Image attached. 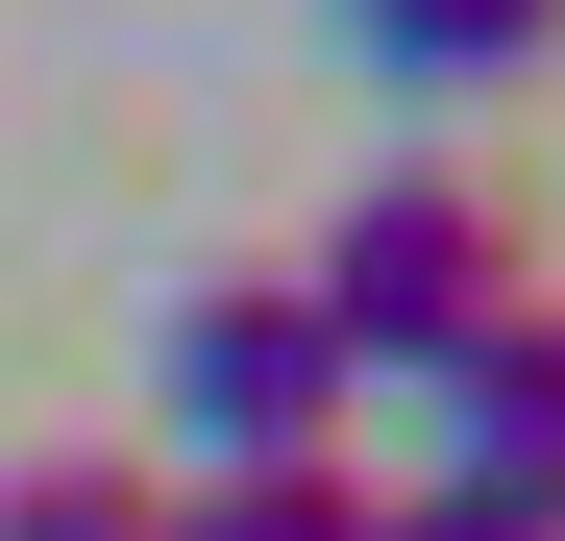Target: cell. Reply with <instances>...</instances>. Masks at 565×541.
Masks as SVG:
<instances>
[{"label":"cell","instance_id":"1","mask_svg":"<svg viewBox=\"0 0 565 541\" xmlns=\"http://www.w3.org/2000/svg\"><path fill=\"white\" fill-rule=\"evenodd\" d=\"M296 296L344 320V370H394V394H418L443 344H492V320L541 296V270H516V222H492V172H443V148H418V172H369V198L320 222Z\"/></svg>","mask_w":565,"mask_h":541},{"label":"cell","instance_id":"2","mask_svg":"<svg viewBox=\"0 0 565 541\" xmlns=\"http://www.w3.org/2000/svg\"><path fill=\"white\" fill-rule=\"evenodd\" d=\"M344 320L296 270H222V296H172V468H344Z\"/></svg>","mask_w":565,"mask_h":541},{"label":"cell","instance_id":"3","mask_svg":"<svg viewBox=\"0 0 565 541\" xmlns=\"http://www.w3.org/2000/svg\"><path fill=\"white\" fill-rule=\"evenodd\" d=\"M418 443H443L418 492H467V517H541V541H565V296H516L492 344H443V370H418Z\"/></svg>","mask_w":565,"mask_h":541},{"label":"cell","instance_id":"4","mask_svg":"<svg viewBox=\"0 0 565 541\" xmlns=\"http://www.w3.org/2000/svg\"><path fill=\"white\" fill-rule=\"evenodd\" d=\"M344 50L394 74V99H516L565 50V0H344Z\"/></svg>","mask_w":565,"mask_h":541},{"label":"cell","instance_id":"5","mask_svg":"<svg viewBox=\"0 0 565 541\" xmlns=\"http://www.w3.org/2000/svg\"><path fill=\"white\" fill-rule=\"evenodd\" d=\"M369 517H394L369 468H172L148 541H369Z\"/></svg>","mask_w":565,"mask_h":541},{"label":"cell","instance_id":"6","mask_svg":"<svg viewBox=\"0 0 565 541\" xmlns=\"http://www.w3.org/2000/svg\"><path fill=\"white\" fill-rule=\"evenodd\" d=\"M172 492L148 468H99V443H74V468H0V541H148Z\"/></svg>","mask_w":565,"mask_h":541},{"label":"cell","instance_id":"7","mask_svg":"<svg viewBox=\"0 0 565 541\" xmlns=\"http://www.w3.org/2000/svg\"><path fill=\"white\" fill-rule=\"evenodd\" d=\"M369 541H541V517H467V492H394V517H369Z\"/></svg>","mask_w":565,"mask_h":541}]
</instances>
